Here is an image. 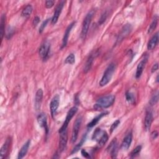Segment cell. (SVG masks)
<instances>
[{"label":"cell","mask_w":159,"mask_h":159,"mask_svg":"<svg viewBox=\"0 0 159 159\" xmlns=\"http://www.w3.org/2000/svg\"><path fill=\"white\" fill-rule=\"evenodd\" d=\"M107 150L110 153L112 158H116L117 153V145L116 139H114L109 144Z\"/></svg>","instance_id":"16"},{"label":"cell","mask_w":159,"mask_h":159,"mask_svg":"<svg viewBox=\"0 0 159 159\" xmlns=\"http://www.w3.org/2000/svg\"><path fill=\"white\" fill-rule=\"evenodd\" d=\"M115 101V96L114 95H106L98 99L94 104V108L96 110H99L104 108H107L112 105Z\"/></svg>","instance_id":"1"},{"label":"cell","mask_w":159,"mask_h":159,"mask_svg":"<svg viewBox=\"0 0 159 159\" xmlns=\"http://www.w3.org/2000/svg\"><path fill=\"white\" fill-rule=\"evenodd\" d=\"M147 61V58H144L143 60H142L138 64L137 66L136 70V73H135V77L136 78H139L143 72V70L144 69L145 65L146 64V62Z\"/></svg>","instance_id":"17"},{"label":"cell","mask_w":159,"mask_h":159,"mask_svg":"<svg viewBox=\"0 0 159 159\" xmlns=\"http://www.w3.org/2000/svg\"><path fill=\"white\" fill-rule=\"evenodd\" d=\"M65 2V1H60V2L58 3V6H57V7H56V9H55V10L53 16V17H52V20H51V21H52V25H55V24L57 23V22L58 21V18H59V16H60V14H61V11H62V9H63V6H64Z\"/></svg>","instance_id":"9"},{"label":"cell","mask_w":159,"mask_h":159,"mask_svg":"<svg viewBox=\"0 0 159 159\" xmlns=\"http://www.w3.org/2000/svg\"><path fill=\"white\" fill-rule=\"evenodd\" d=\"M158 100V93H157L156 94H155L152 96V97L151 98V99L149 101V103L151 106L155 105L157 103Z\"/></svg>","instance_id":"32"},{"label":"cell","mask_w":159,"mask_h":159,"mask_svg":"<svg viewBox=\"0 0 159 159\" xmlns=\"http://www.w3.org/2000/svg\"><path fill=\"white\" fill-rule=\"evenodd\" d=\"M75 62V54L71 53L68 55V57L65 60V63L73 65Z\"/></svg>","instance_id":"27"},{"label":"cell","mask_w":159,"mask_h":159,"mask_svg":"<svg viewBox=\"0 0 159 159\" xmlns=\"http://www.w3.org/2000/svg\"><path fill=\"white\" fill-rule=\"evenodd\" d=\"M37 122L39 124V125L43 128H44L46 130V134H48V128L47 125V116L45 113H40L37 117Z\"/></svg>","instance_id":"10"},{"label":"cell","mask_w":159,"mask_h":159,"mask_svg":"<svg viewBox=\"0 0 159 159\" xmlns=\"http://www.w3.org/2000/svg\"><path fill=\"white\" fill-rule=\"evenodd\" d=\"M75 22H73L67 27V28H66V30L65 32L63 40H62L61 48H63V47H65L66 45L67 42H68V37H69V35H70V32H71L72 28L73 27V26L75 25Z\"/></svg>","instance_id":"15"},{"label":"cell","mask_w":159,"mask_h":159,"mask_svg":"<svg viewBox=\"0 0 159 159\" xmlns=\"http://www.w3.org/2000/svg\"><path fill=\"white\" fill-rule=\"evenodd\" d=\"M93 59H94V56L93 55H90V57L88 58V60H87V61L85 64L84 68V71L85 73H87L91 69V67L92 64H93Z\"/></svg>","instance_id":"26"},{"label":"cell","mask_w":159,"mask_h":159,"mask_svg":"<svg viewBox=\"0 0 159 159\" xmlns=\"http://www.w3.org/2000/svg\"><path fill=\"white\" fill-rule=\"evenodd\" d=\"M158 68V64L157 63L155 64H154L152 68V70H151V71L152 73H154L155 71H156Z\"/></svg>","instance_id":"38"},{"label":"cell","mask_w":159,"mask_h":159,"mask_svg":"<svg viewBox=\"0 0 159 159\" xmlns=\"http://www.w3.org/2000/svg\"><path fill=\"white\" fill-rule=\"evenodd\" d=\"M5 22H6V16L5 14H2L1 17V23H0V32H1V39L2 40L4 34L5 33Z\"/></svg>","instance_id":"23"},{"label":"cell","mask_w":159,"mask_h":159,"mask_svg":"<svg viewBox=\"0 0 159 159\" xmlns=\"http://www.w3.org/2000/svg\"><path fill=\"white\" fill-rule=\"evenodd\" d=\"M30 143V140H28L22 145V147H21V148L20 149V150H19V152L17 158L21 159V158H22L26 155V153H27V151H28V149H29Z\"/></svg>","instance_id":"19"},{"label":"cell","mask_w":159,"mask_h":159,"mask_svg":"<svg viewBox=\"0 0 159 159\" xmlns=\"http://www.w3.org/2000/svg\"><path fill=\"white\" fill-rule=\"evenodd\" d=\"M125 98L127 101L130 102V103H134L135 101V98L134 94L130 92V91H127L125 93Z\"/></svg>","instance_id":"30"},{"label":"cell","mask_w":159,"mask_h":159,"mask_svg":"<svg viewBox=\"0 0 159 159\" xmlns=\"http://www.w3.org/2000/svg\"><path fill=\"white\" fill-rule=\"evenodd\" d=\"M151 137L152 139H155L158 137V132L156 130L152 132L151 134Z\"/></svg>","instance_id":"39"},{"label":"cell","mask_w":159,"mask_h":159,"mask_svg":"<svg viewBox=\"0 0 159 159\" xmlns=\"http://www.w3.org/2000/svg\"><path fill=\"white\" fill-rule=\"evenodd\" d=\"M94 15V10H91L86 16L84 17L83 24H82V29H81V37L84 39L88 32L89 25L91 24L92 18L93 16Z\"/></svg>","instance_id":"3"},{"label":"cell","mask_w":159,"mask_h":159,"mask_svg":"<svg viewBox=\"0 0 159 159\" xmlns=\"http://www.w3.org/2000/svg\"><path fill=\"white\" fill-rule=\"evenodd\" d=\"M142 150V146L141 145H138L130 153V157L131 158H134L135 157H136L137 155H138L139 154V153Z\"/></svg>","instance_id":"29"},{"label":"cell","mask_w":159,"mask_h":159,"mask_svg":"<svg viewBox=\"0 0 159 159\" xmlns=\"http://www.w3.org/2000/svg\"><path fill=\"white\" fill-rule=\"evenodd\" d=\"M49 20H50L49 19H47L45 20L42 23V24L40 25V27H39V33H42V32L43 31V30H44V29L45 28V27L47 26V24H48Z\"/></svg>","instance_id":"33"},{"label":"cell","mask_w":159,"mask_h":159,"mask_svg":"<svg viewBox=\"0 0 159 159\" xmlns=\"http://www.w3.org/2000/svg\"><path fill=\"white\" fill-rule=\"evenodd\" d=\"M14 32V29L12 27L9 26L6 30V37L7 39H9L11 38V37L13 35Z\"/></svg>","instance_id":"31"},{"label":"cell","mask_w":159,"mask_h":159,"mask_svg":"<svg viewBox=\"0 0 159 159\" xmlns=\"http://www.w3.org/2000/svg\"><path fill=\"white\" fill-rule=\"evenodd\" d=\"M158 41V33L157 32L150 39L147 44V48L148 50H152L156 47Z\"/></svg>","instance_id":"18"},{"label":"cell","mask_w":159,"mask_h":159,"mask_svg":"<svg viewBox=\"0 0 159 159\" xmlns=\"http://www.w3.org/2000/svg\"><path fill=\"white\" fill-rule=\"evenodd\" d=\"M42 98H43V91L42 89H39L36 92L35 98V108L37 111L40 109Z\"/></svg>","instance_id":"13"},{"label":"cell","mask_w":159,"mask_h":159,"mask_svg":"<svg viewBox=\"0 0 159 159\" xmlns=\"http://www.w3.org/2000/svg\"><path fill=\"white\" fill-rule=\"evenodd\" d=\"M59 104H60V96L59 95L57 94L52 98L50 103V112H51L52 117L53 118L54 117V116L56 114V112L59 106Z\"/></svg>","instance_id":"8"},{"label":"cell","mask_w":159,"mask_h":159,"mask_svg":"<svg viewBox=\"0 0 159 159\" xmlns=\"http://www.w3.org/2000/svg\"><path fill=\"white\" fill-rule=\"evenodd\" d=\"M78 111V107L76 106H73L72 107L68 112L67 114H66V118H65V120L62 125V126L61 127V128L59 129L58 130V132L59 133H61V132L64 131L66 129L67 127H68V124L70 123L71 119H72V117L75 116V114Z\"/></svg>","instance_id":"4"},{"label":"cell","mask_w":159,"mask_h":159,"mask_svg":"<svg viewBox=\"0 0 159 159\" xmlns=\"http://www.w3.org/2000/svg\"><path fill=\"white\" fill-rule=\"evenodd\" d=\"M106 16H107L106 13H104V14L102 15V16H101V19L99 20V23L100 24H102L105 20V19H106Z\"/></svg>","instance_id":"40"},{"label":"cell","mask_w":159,"mask_h":159,"mask_svg":"<svg viewBox=\"0 0 159 159\" xmlns=\"http://www.w3.org/2000/svg\"><path fill=\"white\" fill-rule=\"evenodd\" d=\"M153 121V114L150 111H147L145 120H144V127L145 130H148L151 127Z\"/></svg>","instance_id":"14"},{"label":"cell","mask_w":159,"mask_h":159,"mask_svg":"<svg viewBox=\"0 0 159 159\" xmlns=\"http://www.w3.org/2000/svg\"><path fill=\"white\" fill-rule=\"evenodd\" d=\"M81 155H83V157H84V158H90L91 157H90V155H89V154L84 150V149H83V150H81Z\"/></svg>","instance_id":"36"},{"label":"cell","mask_w":159,"mask_h":159,"mask_svg":"<svg viewBox=\"0 0 159 159\" xmlns=\"http://www.w3.org/2000/svg\"><path fill=\"white\" fill-rule=\"evenodd\" d=\"M11 138H7L0 150V158L2 159L6 157L9 152V149L11 145Z\"/></svg>","instance_id":"11"},{"label":"cell","mask_w":159,"mask_h":159,"mask_svg":"<svg viewBox=\"0 0 159 159\" xmlns=\"http://www.w3.org/2000/svg\"><path fill=\"white\" fill-rule=\"evenodd\" d=\"M86 134L84 135L83 137H82L81 140H80V142L78 144H76V145L75 146V147L73 148V150H72V151H71V154H73V153L77 152L80 150V148H81V147L83 145V143L84 142V141H85V140H86Z\"/></svg>","instance_id":"25"},{"label":"cell","mask_w":159,"mask_h":159,"mask_svg":"<svg viewBox=\"0 0 159 159\" xmlns=\"http://www.w3.org/2000/svg\"><path fill=\"white\" fill-rule=\"evenodd\" d=\"M158 76L157 75V78H156V81L158 83Z\"/></svg>","instance_id":"41"},{"label":"cell","mask_w":159,"mask_h":159,"mask_svg":"<svg viewBox=\"0 0 159 159\" xmlns=\"http://www.w3.org/2000/svg\"><path fill=\"white\" fill-rule=\"evenodd\" d=\"M82 122V117L79 116L76 118L74 122V125L73 127V130H72V133H71V142L75 143L78 138L79 130L80 129V126Z\"/></svg>","instance_id":"5"},{"label":"cell","mask_w":159,"mask_h":159,"mask_svg":"<svg viewBox=\"0 0 159 159\" xmlns=\"http://www.w3.org/2000/svg\"><path fill=\"white\" fill-rule=\"evenodd\" d=\"M32 10H33L32 6L30 4H28L22 11V12H21L22 16L25 17H27L30 16V15L32 12Z\"/></svg>","instance_id":"22"},{"label":"cell","mask_w":159,"mask_h":159,"mask_svg":"<svg viewBox=\"0 0 159 159\" xmlns=\"http://www.w3.org/2000/svg\"><path fill=\"white\" fill-rule=\"evenodd\" d=\"M50 50V43L48 41H45L40 47L39 50V53L40 57L43 60H45L49 56Z\"/></svg>","instance_id":"6"},{"label":"cell","mask_w":159,"mask_h":159,"mask_svg":"<svg viewBox=\"0 0 159 159\" xmlns=\"http://www.w3.org/2000/svg\"><path fill=\"white\" fill-rule=\"evenodd\" d=\"M39 22H40V17L38 16H35L34 17V19L33 20V22H32L34 26H35V27L37 26V25L39 23Z\"/></svg>","instance_id":"37"},{"label":"cell","mask_w":159,"mask_h":159,"mask_svg":"<svg viewBox=\"0 0 159 159\" xmlns=\"http://www.w3.org/2000/svg\"><path fill=\"white\" fill-rule=\"evenodd\" d=\"M67 141H68V133H67V130L66 129L64 131L60 133V139H59V145H58V149L60 152H62L65 149Z\"/></svg>","instance_id":"7"},{"label":"cell","mask_w":159,"mask_h":159,"mask_svg":"<svg viewBox=\"0 0 159 159\" xmlns=\"http://www.w3.org/2000/svg\"><path fill=\"white\" fill-rule=\"evenodd\" d=\"M132 141V134L130 132L127 134V135L124 137L121 143V148L124 150H127L130 146V144Z\"/></svg>","instance_id":"12"},{"label":"cell","mask_w":159,"mask_h":159,"mask_svg":"<svg viewBox=\"0 0 159 159\" xmlns=\"http://www.w3.org/2000/svg\"><path fill=\"white\" fill-rule=\"evenodd\" d=\"M108 114H109L108 112H104L101 113L100 114H99L98 116H97L96 117H95L90 122H89V123L88 124L87 127H88V128H92V127H93L94 125H96L98 124V122L101 120V119L102 117H104V116L107 115Z\"/></svg>","instance_id":"20"},{"label":"cell","mask_w":159,"mask_h":159,"mask_svg":"<svg viewBox=\"0 0 159 159\" xmlns=\"http://www.w3.org/2000/svg\"><path fill=\"white\" fill-rule=\"evenodd\" d=\"M115 70H116V65L113 63H111L106 69L102 75V77L101 81H99V85L101 86H106L111 81Z\"/></svg>","instance_id":"2"},{"label":"cell","mask_w":159,"mask_h":159,"mask_svg":"<svg viewBox=\"0 0 159 159\" xmlns=\"http://www.w3.org/2000/svg\"><path fill=\"white\" fill-rule=\"evenodd\" d=\"M107 140H108V135L105 131H103L102 135L101 136L99 139L98 140L99 147H102L106 143Z\"/></svg>","instance_id":"24"},{"label":"cell","mask_w":159,"mask_h":159,"mask_svg":"<svg viewBox=\"0 0 159 159\" xmlns=\"http://www.w3.org/2000/svg\"><path fill=\"white\" fill-rule=\"evenodd\" d=\"M119 124H120V120H115V121L112 123V124L111 125V128H110L111 132H112L116 129V127L119 125Z\"/></svg>","instance_id":"34"},{"label":"cell","mask_w":159,"mask_h":159,"mask_svg":"<svg viewBox=\"0 0 159 159\" xmlns=\"http://www.w3.org/2000/svg\"><path fill=\"white\" fill-rule=\"evenodd\" d=\"M157 22H158V20H157V16L155 17H154L153 21L152 22V23L150 24L148 29V34H151L156 28L157 25Z\"/></svg>","instance_id":"28"},{"label":"cell","mask_w":159,"mask_h":159,"mask_svg":"<svg viewBox=\"0 0 159 159\" xmlns=\"http://www.w3.org/2000/svg\"><path fill=\"white\" fill-rule=\"evenodd\" d=\"M54 3L55 2L53 1H51V0H48V1H45V6L48 9H50L51 7H52L54 5Z\"/></svg>","instance_id":"35"},{"label":"cell","mask_w":159,"mask_h":159,"mask_svg":"<svg viewBox=\"0 0 159 159\" xmlns=\"http://www.w3.org/2000/svg\"><path fill=\"white\" fill-rule=\"evenodd\" d=\"M131 30H132V26L130 24H125L122 29V31L119 36V39L120 40H122L124 38H125L129 34H130V32H131Z\"/></svg>","instance_id":"21"}]
</instances>
